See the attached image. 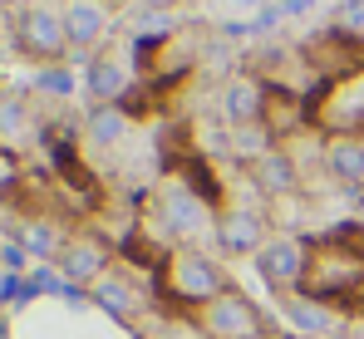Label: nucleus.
<instances>
[{"instance_id":"nucleus-10","label":"nucleus","mask_w":364,"mask_h":339,"mask_svg":"<svg viewBox=\"0 0 364 339\" xmlns=\"http://www.w3.org/2000/svg\"><path fill=\"white\" fill-rule=\"evenodd\" d=\"M251 182H256V192L261 197H271V202H286V197H296L301 192V163H296V153L281 143V148H271L266 158H256L251 163Z\"/></svg>"},{"instance_id":"nucleus-25","label":"nucleus","mask_w":364,"mask_h":339,"mask_svg":"<svg viewBox=\"0 0 364 339\" xmlns=\"http://www.w3.org/2000/svg\"><path fill=\"white\" fill-rule=\"evenodd\" d=\"M35 0H0V10H30Z\"/></svg>"},{"instance_id":"nucleus-24","label":"nucleus","mask_w":364,"mask_h":339,"mask_svg":"<svg viewBox=\"0 0 364 339\" xmlns=\"http://www.w3.org/2000/svg\"><path fill=\"white\" fill-rule=\"evenodd\" d=\"M276 10H281V20H286V15H310L315 0H276Z\"/></svg>"},{"instance_id":"nucleus-15","label":"nucleus","mask_w":364,"mask_h":339,"mask_svg":"<svg viewBox=\"0 0 364 339\" xmlns=\"http://www.w3.org/2000/svg\"><path fill=\"white\" fill-rule=\"evenodd\" d=\"M128 128H133V118L123 113V104H94L89 118H84V138L94 148H119L128 138Z\"/></svg>"},{"instance_id":"nucleus-29","label":"nucleus","mask_w":364,"mask_h":339,"mask_svg":"<svg viewBox=\"0 0 364 339\" xmlns=\"http://www.w3.org/2000/svg\"><path fill=\"white\" fill-rule=\"evenodd\" d=\"M0 251H5V241H0Z\"/></svg>"},{"instance_id":"nucleus-27","label":"nucleus","mask_w":364,"mask_h":339,"mask_svg":"<svg viewBox=\"0 0 364 339\" xmlns=\"http://www.w3.org/2000/svg\"><path fill=\"white\" fill-rule=\"evenodd\" d=\"M0 35H5V10H0Z\"/></svg>"},{"instance_id":"nucleus-17","label":"nucleus","mask_w":364,"mask_h":339,"mask_svg":"<svg viewBox=\"0 0 364 339\" xmlns=\"http://www.w3.org/2000/svg\"><path fill=\"white\" fill-rule=\"evenodd\" d=\"M227 148H232V158H242L246 168H251L256 158H266L271 148H281V138H276L266 123H246V128H232V143H227Z\"/></svg>"},{"instance_id":"nucleus-3","label":"nucleus","mask_w":364,"mask_h":339,"mask_svg":"<svg viewBox=\"0 0 364 339\" xmlns=\"http://www.w3.org/2000/svg\"><path fill=\"white\" fill-rule=\"evenodd\" d=\"M15 40L20 50L40 64H55L69 50V30H64V0H35L30 10H20L15 20Z\"/></svg>"},{"instance_id":"nucleus-5","label":"nucleus","mask_w":364,"mask_h":339,"mask_svg":"<svg viewBox=\"0 0 364 339\" xmlns=\"http://www.w3.org/2000/svg\"><path fill=\"white\" fill-rule=\"evenodd\" d=\"M256 271H261V281L271 285L276 295L301 290L305 276H310V246H305L301 236L281 231V236H271V241L256 251Z\"/></svg>"},{"instance_id":"nucleus-20","label":"nucleus","mask_w":364,"mask_h":339,"mask_svg":"<svg viewBox=\"0 0 364 339\" xmlns=\"http://www.w3.org/2000/svg\"><path fill=\"white\" fill-rule=\"evenodd\" d=\"M25 281H30V290H35V295H64V290H69V281L60 276V266H35Z\"/></svg>"},{"instance_id":"nucleus-9","label":"nucleus","mask_w":364,"mask_h":339,"mask_svg":"<svg viewBox=\"0 0 364 339\" xmlns=\"http://www.w3.org/2000/svg\"><path fill=\"white\" fill-rule=\"evenodd\" d=\"M217 109L227 118V128H246V123H266L271 109V89L256 79V74H232L217 94Z\"/></svg>"},{"instance_id":"nucleus-31","label":"nucleus","mask_w":364,"mask_h":339,"mask_svg":"<svg viewBox=\"0 0 364 339\" xmlns=\"http://www.w3.org/2000/svg\"><path fill=\"white\" fill-rule=\"evenodd\" d=\"M360 138H364V133H360Z\"/></svg>"},{"instance_id":"nucleus-19","label":"nucleus","mask_w":364,"mask_h":339,"mask_svg":"<svg viewBox=\"0 0 364 339\" xmlns=\"http://www.w3.org/2000/svg\"><path fill=\"white\" fill-rule=\"evenodd\" d=\"M35 84H40L45 94H55V99H69V94H74V74H69L64 64H45Z\"/></svg>"},{"instance_id":"nucleus-2","label":"nucleus","mask_w":364,"mask_h":339,"mask_svg":"<svg viewBox=\"0 0 364 339\" xmlns=\"http://www.w3.org/2000/svg\"><path fill=\"white\" fill-rule=\"evenodd\" d=\"M158 285H163V295H173L178 305H187V310H202V305H212L222 290H232L227 271H222L207 251H192V246L168 256Z\"/></svg>"},{"instance_id":"nucleus-14","label":"nucleus","mask_w":364,"mask_h":339,"mask_svg":"<svg viewBox=\"0 0 364 339\" xmlns=\"http://www.w3.org/2000/svg\"><path fill=\"white\" fill-rule=\"evenodd\" d=\"M325 172L340 182V187H364V138L360 133H330L325 143Z\"/></svg>"},{"instance_id":"nucleus-12","label":"nucleus","mask_w":364,"mask_h":339,"mask_svg":"<svg viewBox=\"0 0 364 339\" xmlns=\"http://www.w3.org/2000/svg\"><path fill=\"white\" fill-rule=\"evenodd\" d=\"M64 30H69V50H99L109 40V10L99 0H64Z\"/></svg>"},{"instance_id":"nucleus-26","label":"nucleus","mask_w":364,"mask_h":339,"mask_svg":"<svg viewBox=\"0 0 364 339\" xmlns=\"http://www.w3.org/2000/svg\"><path fill=\"white\" fill-rule=\"evenodd\" d=\"M355 222H360V226H364V192H360V212H355Z\"/></svg>"},{"instance_id":"nucleus-21","label":"nucleus","mask_w":364,"mask_h":339,"mask_svg":"<svg viewBox=\"0 0 364 339\" xmlns=\"http://www.w3.org/2000/svg\"><path fill=\"white\" fill-rule=\"evenodd\" d=\"M163 339H212L207 330H202V320H163Z\"/></svg>"},{"instance_id":"nucleus-28","label":"nucleus","mask_w":364,"mask_h":339,"mask_svg":"<svg viewBox=\"0 0 364 339\" xmlns=\"http://www.w3.org/2000/svg\"><path fill=\"white\" fill-rule=\"evenodd\" d=\"M335 5H355V0H335Z\"/></svg>"},{"instance_id":"nucleus-18","label":"nucleus","mask_w":364,"mask_h":339,"mask_svg":"<svg viewBox=\"0 0 364 339\" xmlns=\"http://www.w3.org/2000/svg\"><path fill=\"white\" fill-rule=\"evenodd\" d=\"M25 123H30V113H25V99H0V138L5 143H15L20 133H25Z\"/></svg>"},{"instance_id":"nucleus-13","label":"nucleus","mask_w":364,"mask_h":339,"mask_svg":"<svg viewBox=\"0 0 364 339\" xmlns=\"http://www.w3.org/2000/svg\"><path fill=\"white\" fill-rule=\"evenodd\" d=\"M89 300H94L99 310H109L114 320H123V325H133V320L143 315V290H138V281H133L128 271H109L104 281L89 290Z\"/></svg>"},{"instance_id":"nucleus-6","label":"nucleus","mask_w":364,"mask_h":339,"mask_svg":"<svg viewBox=\"0 0 364 339\" xmlns=\"http://www.w3.org/2000/svg\"><path fill=\"white\" fill-rule=\"evenodd\" d=\"M212 241H217L227 256H251V261H256V251L271 241V222H266L261 207H222Z\"/></svg>"},{"instance_id":"nucleus-1","label":"nucleus","mask_w":364,"mask_h":339,"mask_svg":"<svg viewBox=\"0 0 364 339\" xmlns=\"http://www.w3.org/2000/svg\"><path fill=\"white\" fill-rule=\"evenodd\" d=\"M143 236H153V241H202V236H217V207H207L187 182L168 177L153 192V212H148Z\"/></svg>"},{"instance_id":"nucleus-23","label":"nucleus","mask_w":364,"mask_h":339,"mask_svg":"<svg viewBox=\"0 0 364 339\" xmlns=\"http://www.w3.org/2000/svg\"><path fill=\"white\" fill-rule=\"evenodd\" d=\"M340 30H345V35H364V0L340 5Z\"/></svg>"},{"instance_id":"nucleus-8","label":"nucleus","mask_w":364,"mask_h":339,"mask_svg":"<svg viewBox=\"0 0 364 339\" xmlns=\"http://www.w3.org/2000/svg\"><path fill=\"white\" fill-rule=\"evenodd\" d=\"M276 305H281L286 325H291L296 335H305V339H340V330H345L340 310L325 305V300H315V295H305V290H286V295H276Z\"/></svg>"},{"instance_id":"nucleus-7","label":"nucleus","mask_w":364,"mask_h":339,"mask_svg":"<svg viewBox=\"0 0 364 339\" xmlns=\"http://www.w3.org/2000/svg\"><path fill=\"white\" fill-rule=\"evenodd\" d=\"M55 266H60V276L69 285H79V290L89 285V290H94V285L114 271V251H109V241H99V236H69Z\"/></svg>"},{"instance_id":"nucleus-4","label":"nucleus","mask_w":364,"mask_h":339,"mask_svg":"<svg viewBox=\"0 0 364 339\" xmlns=\"http://www.w3.org/2000/svg\"><path fill=\"white\" fill-rule=\"evenodd\" d=\"M197 320H202V330L212 339H266L271 335L261 305L251 295H242V290H222L212 305L197 310Z\"/></svg>"},{"instance_id":"nucleus-11","label":"nucleus","mask_w":364,"mask_h":339,"mask_svg":"<svg viewBox=\"0 0 364 339\" xmlns=\"http://www.w3.org/2000/svg\"><path fill=\"white\" fill-rule=\"evenodd\" d=\"M84 89L94 94V104H123V94L133 89V64L114 50L94 55L89 69H84Z\"/></svg>"},{"instance_id":"nucleus-30","label":"nucleus","mask_w":364,"mask_h":339,"mask_svg":"<svg viewBox=\"0 0 364 339\" xmlns=\"http://www.w3.org/2000/svg\"><path fill=\"white\" fill-rule=\"evenodd\" d=\"M0 339H5V335H0Z\"/></svg>"},{"instance_id":"nucleus-16","label":"nucleus","mask_w":364,"mask_h":339,"mask_svg":"<svg viewBox=\"0 0 364 339\" xmlns=\"http://www.w3.org/2000/svg\"><path fill=\"white\" fill-rule=\"evenodd\" d=\"M64 241H69V236L60 231V222H45V217H35V222L20 226V246H25L30 256H40V261H60Z\"/></svg>"},{"instance_id":"nucleus-22","label":"nucleus","mask_w":364,"mask_h":339,"mask_svg":"<svg viewBox=\"0 0 364 339\" xmlns=\"http://www.w3.org/2000/svg\"><path fill=\"white\" fill-rule=\"evenodd\" d=\"M25 256H30V251H25L20 241H5V251H0V271H10V276H20V271L30 266Z\"/></svg>"}]
</instances>
